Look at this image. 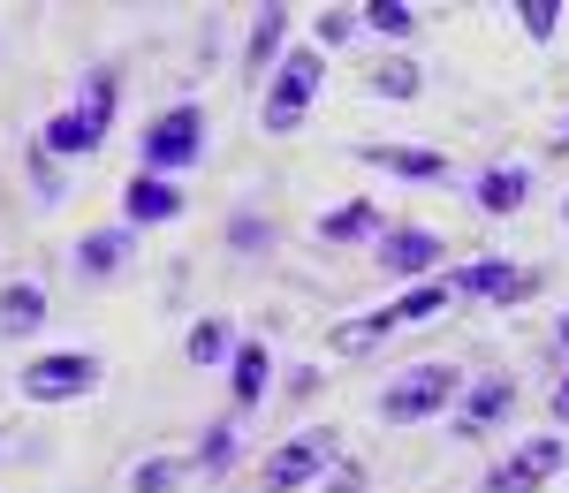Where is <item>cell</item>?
Wrapping results in <instances>:
<instances>
[{
	"label": "cell",
	"instance_id": "obj_9",
	"mask_svg": "<svg viewBox=\"0 0 569 493\" xmlns=\"http://www.w3.org/2000/svg\"><path fill=\"white\" fill-rule=\"evenodd\" d=\"M357 160H372V168H388V175H410V182H440L448 175V160L426 152V144H365Z\"/></svg>",
	"mask_w": 569,
	"mask_h": 493
},
{
	"label": "cell",
	"instance_id": "obj_14",
	"mask_svg": "<svg viewBox=\"0 0 569 493\" xmlns=\"http://www.w3.org/2000/svg\"><path fill=\"white\" fill-rule=\"evenodd\" d=\"M372 228H380V205H372V198H350V205L319 213V235H327V243H357V235H372Z\"/></svg>",
	"mask_w": 569,
	"mask_h": 493
},
{
	"label": "cell",
	"instance_id": "obj_31",
	"mask_svg": "<svg viewBox=\"0 0 569 493\" xmlns=\"http://www.w3.org/2000/svg\"><path fill=\"white\" fill-rule=\"evenodd\" d=\"M562 213H569V205H562Z\"/></svg>",
	"mask_w": 569,
	"mask_h": 493
},
{
	"label": "cell",
	"instance_id": "obj_21",
	"mask_svg": "<svg viewBox=\"0 0 569 493\" xmlns=\"http://www.w3.org/2000/svg\"><path fill=\"white\" fill-rule=\"evenodd\" d=\"M281 31H289V16H281V8H266L259 23H251V77H259L266 61H273V46H281Z\"/></svg>",
	"mask_w": 569,
	"mask_h": 493
},
{
	"label": "cell",
	"instance_id": "obj_12",
	"mask_svg": "<svg viewBox=\"0 0 569 493\" xmlns=\"http://www.w3.org/2000/svg\"><path fill=\"white\" fill-rule=\"evenodd\" d=\"M525 190H531V175H525V168H486V175H479V213L509 221V213L525 205Z\"/></svg>",
	"mask_w": 569,
	"mask_h": 493
},
{
	"label": "cell",
	"instance_id": "obj_3",
	"mask_svg": "<svg viewBox=\"0 0 569 493\" xmlns=\"http://www.w3.org/2000/svg\"><path fill=\"white\" fill-rule=\"evenodd\" d=\"M335 455H342V433H327V425H319V433H297V441H281V449L266 455L259 486L266 493H297V486H311Z\"/></svg>",
	"mask_w": 569,
	"mask_h": 493
},
{
	"label": "cell",
	"instance_id": "obj_7",
	"mask_svg": "<svg viewBox=\"0 0 569 493\" xmlns=\"http://www.w3.org/2000/svg\"><path fill=\"white\" fill-rule=\"evenodd\" d=\"M448 289L456 296H486V304H525V296H539V273L509 266V259H471L463 273H448Z\"/></svg>",
	"mask_w": 569,
	"mask_h": 493
},
{
	"label": "cell",
	"instance_id": "obj_16",
	"mask_svg": "<svg viewBox=\"0 0 569 493\" xmlns=\"http://www.w3.org/2000/svg\"><path fill=\"white\" fill-rule=\"evenodd\" d=\"M69 114H77L91 137H107V114H114V69H91V77H84V99H77Z\"/></svg>",
	"mask_w": 569,
	"mask_h": 493
},
{
	"label": "cell",
	"instance_id": "obj_27",
	"mask_svg": "<svg viewBox=\"0 0 569 493\" xmlns=\"http://www.w3.org/2000/svg\"><path fill=\"white\" fill-rule=\"evenodd\" d=\"M236 243H243V251H259V243H273V228H259V221H236Z\"/></svg>",
	"mask_w": 569,
	"mask_h": 493
},
{
	"label": "cell",
	"instance_id": "obj_6",
	"mask_svg": "<svg viewBox=\"0 0 569 493\" xmlns=\"http://www.w3.org/2000/svg\"><path fill=\"white\" fill-rule=\"evenodd\" d=\"M555 471H562V441H555V433H539V441H525L509 463H493V471L479 479V493H539Z\"/></svg>",
	"mask_w": 569,
	"mask_h": 493
},
{
	"label": "cell",
	"instance_id": "obj_2",
	"mask_svg": "<svg viewBox=\"0 0 569 493\" xmlns=\"http://www.w3.org/2000/svg\"><path fill=\"white\" fill-rule=\"evenodd\" d=\"M190 160H206V107H168L160 122H144V175H176Z\"/></svg>",
	"mask_w": 569,
	"mask_h": 493
},
{
	"label": "cell",
	"instance_id": "obj_13",
	"mask_svg": "<svg viewBox=\"0 0 569 493\" xmlns=\"http://www.w3.org/2000/svg\"><path fill=\"white\" fill-rule=\"evenodd\" d=\"M266 380H273L266 342H243V350H236V410H259L266 403Z\"/></svg>",
	"mask_w": 569,
	"mask_h": 493
},
{
	"label": "cell",
	"instance_id": "obj_4",
	"mask_svg": "<svg viewBox=\"0 0 569 493\" xmlns=\"http://www.w3.org/2000/svg\"><path fill=\"white\" fill-rule=\"evenodd\" d=\"M91 388H99V358H84V350H61V358L23 364V395H31V403H77V395H91Z\"/></svg>",
	"mask_w": 569,
	"mask_h": 493
},
{
	"label": "cell",
	"instance_id": "obj_18",
	"mask_svg": "<svg viewBox=\"0 0 569 493\" xmlns=\"http://www.w3.org/2000/svg\"><path fill=\"white\" fill-rule=\"evenodd\" d=\"M46 152H61V160H84V152H99V137H91L77 114H53V122H46Z\"/></svg>",
	"mask_w": 569,
	"mask_h": 493
},
{
	"label": "cell",
	"instance_id": "obj_8",
	"mask_svg": "<svg viewBox=\"0 0 569 493\" xmlns=\"http://www.w3.org/2000/svg\"><path fill=\"white\" fill-rule=\"evenodd\" d=\"M380 266H388V273L440 266V235H426V228H388V235H380Z\"/></svg>",
	"mask_w": 569,
	"mask_h": 493
},
{
	"label": "cell",
	"instance_id": "obj_24",
	"mask_svg": "<svg viewBox=\"0 0 569 493\" xmlns=\"http://www.w3.org/2000/svg\"><path fill=\"white\" fill-rule=\"evenodd\" d=\"M176 479H182L176 463H137V471H130V493H176Z\"/></svg>",
	"mask_w": 569,
	"mask_h": 493
},
{
	"label": "cell",
	"instance_id": "obj_25",
	"mask_svg": "<svg viewBox=\"0 0 569 493\" xmlns=\"http://www.w3.org/2000/svg\"><path fill=\"white\" fill-rule=\"evenodd\" d=\"M228 455H236V433L213 425V433H206V449H198V463H206V471H228Z\"/></svg>",
	"mask_w": 569,
	"mask_h": 493
},
{
	"label": "cell",
	"instance_id": "obj_29",
	"mask_svg": "<svg viewBox=\"0 0 569 493\" xmlns=\"http://www.w3.org/2000/svg\"><path fill=\"white\" fill-rule=\"evenodd\" d=\"M555 342H562V358H569V312H562V326H555Z\"/></svg>",
	"mask_w": 569,
	"mask_h": 493
},
{
	"label": "cell",
	"instance_id": "obj_26",
	"mask_svg": "<svg viewBox=\"0 0 569 493\" xmlns=\"http://www.w3.org/2000/svg\"><path fill=\"white\" fill-rule=\"evenodd\" d=\"M357 31V16H342V8H327V16H319V46H342Z\"/></svg>",
	"mask_w": 569,
	"mask_h": 493
},
{
	"label": "cell",
	"instance_id": "obj_17",
	"mask_svg": "<svg viewBox=\"0 0 569 493\" xmlns=\"http://www.w3.org/2000/svg\"><path fill=\"white\" fill-rule=\"evenodd\" d=\"M228 334H236L228 319H198V326H190V342H182V358H190L198 372H206V364H220V358H228Z\"/></svg>",
	"mask_w": 569,
	"mask_h": 493
},
{
	"label": "cell",
	"instance_id": "obj_19",
	"mask_svg": "<svg viewBox=\"0 0 569 493\" xmlns=\"http://www.w3.org/2000/svg\"><path fill=\"white\" fill-rule=\"evenodd\" d=\"M122 251H130V235L107 228V235H84V243H77V266H84V273H114V266H122Z\"/></svg>",
	"mask_w": 569,
	"mask_h": 493
},
{
	"label": "cell",
	"instance_id": "obj_23",
	"mask_svg": "<svg viewBox=\"0 0 569 493\" xmlns=\"http://www.w3.org/2000/svg\"><path fill=\"white\" fill-rule=\"evenodd\" d=\"M517 23H525V39H555L562 8H555V0H525V8H517Z\"/></svg>",
	"mask_w": 569,
	"mask_h": 493
},
{
	"label": "cell",
	"instance_id": "obj_1",
	"mask_svg": "<svg viewBox=\"0 0 569 493\" xmlns=\"http://www.w3.org/2000/svg\"><path fill=\"white\" fill-rule=\"evenodd\" d=\"M463 395V372L456 364H410V372H395L388 395H380V417L388 425H426V417H440V410Z\"/></svg>",
	"mask_w": 569,
	"mask_h": 493
},
{
	"label": "cell",
	"instance_id": "obj_28",
	"mask_svg": "<svg viewBox=\"0 0 569 493\" xmlns=\"http://www.w3.org/2000/svg\"><path fill=\"white\" fill-rule=\"evenodd\" d=\"M555 425H569V372H562V388H555Z\"/></svg>",
	"mask_w": 569,
	"mask_h": 493
},
{
	"label": "cell",
	"instance_id": "obj_30",
	"mask_svg": "<svg viewBox=\"0 0 569 493\" xmlns=\"http://www.w3.org/2000/svg\"><path fill=\"white\" fill-rule=\"evenodd\" d=\"M562 152H569V122H562Z\"/></svg>",
	"mask_w": 569,
	"mask_h": 493
},
{
	"label": "cell",
	"instance_id": "obj_5",
	"mask_svg": "<svg viewBox=\"0 0 569 493\" xmlns=\"http://www.w3.org/2000/svg\"><path fill=\"white\" fill-rule=\"evenodd\" d=\"M319 99V53H289L281 61V77H273V99H266V137H289L305 122V107Z\"/></svg>",
	"mask_w": 569,
	"mask_h": 493
},
{
	"label": "cell",
	"instance_id": "obj_15",
	"mask_svg": "<svg viewBox=\"0 0 569 493\" xmlns=\"http://www.w3.org/2000/svg\"><path fill=\"white\" fill-rule=\"evenodd\" d=\"M39 319H46V289H31V281H8L0 289V326L8 334H31Z\"/></svg>",
	"mask_w": 569,
	"mask_h": 493
},
{
	"label": "cell",
	"instance_id": "obj_10",
	"mask_svg": "<svg viewBox=\"0 0 569 493\" xmlns=\"http://www.w3.org/2000/svg\"><path fill=\"white\" fill-rule=\"evenodd\" d=\"M122 213H130L137 228H144V221H176L182 198H176V182H168V175H130V190H122Z\"/></svg>",
	"mask_w": 569,
	"mask_h": 493
},
{
	"label": "cell",
	"instance_id": "obj_20",
	"mask_svg": "<svg viewBox=\"0 0 569 493\" xmlns=\"http://www.w3.org/2000/svg\"><path fill=\"white\" fill-rule=\"evenodd\" d=\"M372 91H380V99H418V61H410V53H388V61L372 69Z\"/></svg>",
	"mask_w": 569,
	"mask_h": 493
},
{
	"label": "cell",
	"instance_id": "obj_11",
	"mask_svg": "<svg viewBox=\"0 0 569 493\" xmlns=\"http://www.w3.org/2000/svg\"><path fill=\"white\" fill-rule=\"evenodd\" d=\"M509 403H517V388H509V380H479V388L463 395V410H456V425L479 441V433H486V425H493V417H501Z\"/></svg>",
	"mask_w": 569,
	"mask_h": 493
},
{
	"label": "cell",
	"instance_id": "obj_22",
	"mask_svg": "<svg viewBox=\"0 0 569 493\" xmlns=\"http://www.w3.org/2000/svg\"><path fill=\"white\" fill-rule=\"evenodd\" d=\"M365 23H372V31H388V39H410V23H418V16H410L402 0H372V8H365Z\"/></svg>",
	"mask_w": 569,
	"mask_h": 493
}]
</instances>
